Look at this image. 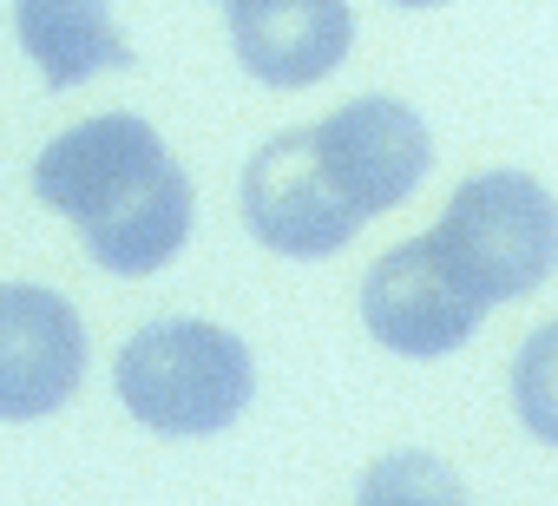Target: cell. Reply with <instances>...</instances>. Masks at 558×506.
I'll return each mask as SVG.
<instances>
[{
	"instance_id": "1",
	"label": "cell",
	"mask_w": 558,
	"mask_h": 506,
	"mask_svg": "<svg viewBox=\"0 0 558 506\" xmlns=\"http://www.w3.org/2000/svg\"><path fill=\"white\" fill-rule=\"evenodd\" d=\"M112 388L132 408V421L158 434H217L250 408L256 369L230 329L171 316V323H145L138 336H125L112 362Z\"/></svg>"
},
{
	"instance_id": "2",
	"label": "cell",
	"mask_w": 558,
	"mask_h": 506,
	"mask_svg": "<svg viewBox=\"0 0 558 506\" xmlns=\"http://www.w3.org/2000/svg\"><path fill=\"white\" fill-rule=\"evenodd\" d=\"M427 237L440 243L453 277L493 310L558 270V197L525 171H480L447 197Z\"/></svg>"
},
{
	"instance_id": "3",
	"label": "cell",
	"mask_w": 558,
	"mask_h": 506,
	"mask_svg": "<svg viewBox=\"0 0 558 506\" xmlns=\"http://www.w3.org/2000/svg\"><path fill=\"white\" fill-rule=\"evenodd\" d=\"M243 224L256 243L283 250V257H336V250L362 230L349 197L329 184L316 125H290L250 152L243 165Z\"/></svg>"
},
{
	"instance_id": "4",
	"label": "cell",
	"mask_w": 558,
	"mask_h": 506,
	"mask_svg": "<svg viewBox=\"0 0 558 506\" xmlns=\"http://www.w3.org/2000/svg\"><path fill=\"white\" fill-rule=\"evenodd\" d=\"M480 316H486V303L453 277V264L440 257L434 237L395 243L388 257H375L368 277H362V323L395 356L434 362V356L460 349L480 329Z\"/></svg>"
},
{
	"instance_id": "5",
	"label": "cell",
	"mask_w": 558,
	"mask_h": 506,
	"mask_svg": "<svg viewBox=\"0 0 558 506\" xmlns=\"http://www.w3.org/2000/svg\"><path fill=\"white\" fill-rule=\"evenodd\" d=\"M158 171H171L165 138L138 119V112H99L73 132H60L40 165H34V191L47 210L73 217L80 230L112 217L125 197H138Z\"/></svg>"
},
{
	"instance_id": "6",
	"label": "cell",
	"mask_w": 558,
	"mask_h": 506,
	"mask_svg": "<svg viewBox=\"0 0 558 506\" xmlns=\"http://www.w3.org/2000/svg\"><path fill=\"white\" fill-rule=\"evenodd\" d=\"M316 152H323L329 184L349 197V210L375 217V210H395V204L414 197V184L427 178L434 138H427L414 106H401L388 93H368V99L336 106L316 125Z\"/></svg>"
},
{
	"instance_id": "7",
	"label": "cell",
	"mask_w": 558,
	"mask_h": 506,
	"mask_svg": "<svg viewBox=\"0 0 558 506\" xmlns=\"http://www.w3.org/2000/svg\"><path fill=\"white\" fill-rule=\"evenodd\" d=\"M86 375V329L47 284H0V421L66 408Z\"/></svg>"
},
{
	"instance_id": "8",
	"label": "cell",
	"mask_w": 558,
	"mask_h": 506,
	"mask_svg": "<svg viewBox=\"0 0 558 506\" xmlns=\"http://www.w3.org/2000/svg\"><path fill=\"white\" fill-rule=\"evenodd\" d=\"M223 34L263 86H310L342 67L355 14L342 0H236L223 8Z\"/></svg>"
},
{
	"instance_id": "9",
	"label": "cell",
	"mask_w": 558,
	"mask_h": 506,
	"mask_svg": "<svg viewBox=\"0 0 558 506\" xmlns=\"http://www.w3.org/2000/svg\"><path fill=\"white\" fill-rule=\"evenodd\" d=\"M86 250H93V264L112 270V277H151L178 257V243L191 237V178L171 165L158 171L138 197H125L112 217L86 224L80 230Z\"/></svg>"
},
{
	"instance_id": "10",
	"label": "cell",
	"mask_w": 558,
	"mask_h": 506,
	"mask_svg": "<svg viewBox=\"0 0 558 506\" xmlns=\"http://www.w3.org/2000/svg\"><path fill=\"white\" fill-rule=\"evenodd\" d=\"M14 34H21V47L40 60L47 86H80V80H93L99 67H125V60H132L106 8L27 0V8H14Z\"/></svg>"
},
{
	"instance_id": "11",
	"label": "cell",
	"mask_w": 558,
	"mask_h": 506,
	"mask_svg": "<svg viewBox=\"0 0 558 506\" xmlns=\"http://www.w3.org/2000/svg\"><path fill=\"white\" fill-rule=\"evenodd\" d=\"M355 506H466L460 473L427 447H395L362 473Z\"/></svg>"
},
{
	"instance_id": "12",
	"label": "cell",
	"mask_w": 558,
	"mask_h": 506,
	"mask_svg": "<svg viewBox=\"0 0 558 506\" xmlns=\"http://www.w3.org/2000/svg\"><path fill=\"white\" fill-rule=\"evenodd\" d=\"M512 408H519L525 434L558 447V323L525 336V349L512 362Z\"/></svg>"
}]
</instances>
